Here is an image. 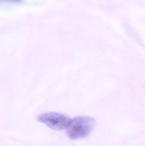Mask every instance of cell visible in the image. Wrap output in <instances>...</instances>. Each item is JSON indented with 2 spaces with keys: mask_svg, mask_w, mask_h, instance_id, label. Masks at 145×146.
<instances>
[{
  "mask_svg": "<svg viewBox=\"0 0 145 146\" xmlns=\"http://www.w3.org/2000/svg\"><path fill=\"white\" fill-rule=\"evenodd\" d=\"M95 126V120L89 116H78L71 120L67 129L68 136L71 139H80L88 136Z\"/></svg>",
  "mask_w": 145,
  "mask_h": 146,
  "instance_id": "obj_1",
  "label": "cell"
},
{
  "mask_svg": "<svg viewBox=\"0 0 145 146\" xmlns=\"http://www.w3.org/2000/svg\"><path fill=\"white\" fill-rule=\"evenodd\" d=\"M71 120L68 116L55 113V112H49L45 114H42L38 117V121L41 123L46 125L48 127L54 129V130H67L70 125Z\"/></svg>",
  "mask_w": 145,
  "mask_h": 146,
  "instance_id": "obj_2",
  "label": "cell"
},
{
  "mask_svg": "<svg viewBox=\"0 0 145 146\" xmlns=\"http://www.w3.org/2000/svg\"><path fill=\"white\" fill-rule=\"evenodd\" d=\"M0 1H4V2H12V3H20L21 0H0Z\"/></svg>",
  "mask_w": 145,
  "mask_h": 146,
  "instance_id": "obj_3",
  "label": "cell"
}]
</instances>
